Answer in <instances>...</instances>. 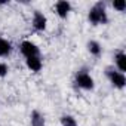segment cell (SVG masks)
Returning <instances> with one entry per match:
<instances>
[{"label": "cell", "mask_w": 126, "mask_h": 126, "mask_svg": "<svg viewBox=\"0 0 126 126\" xmlns=\"http://www.w3.org/2000/svg\"><path fill=\"white\" fill-rule=\"evenodd\" d=\"M74 85H76V88H79L82 91H94L95 80L86 68H80L74 74Z\"/></svg>", "instance_id": "2"}, {"label": "cell", "mask_w": 126, "mask_h": 126, "mask_svg": "<svg viewBox=\"0 0 126 126\" xmlns=\"http://www.w3.org/2000/svg\"><path fill=\"white\" fill-rule=\"evenodd\" d=\"M30 123H31V126H46L45 116L39 110H33L31 111V114H30Z\"/></svg>", "instance_id": "11"}, {"label": "cell", "mask_w": 126, "mask_h": 126, "mask_svg": "<svg viewBox=\"0 0 126 126\" xmlns=\"http://www.w3.org/2000/svg\"><path fill=\"white\" fill-rule=\"evenodd\" d=\"M9 74V65L5 61H0V79H3Z\"/></svg>", "instance_id": "14"}, {"label": "cell", "mask_w": 126, "mask_h": 126, "mask_svg": "<svg viewBox=\"0 0 126 126\" xmlns=\"http://www.w3.org/2000/svg\"><path fill=\"white\" fill-rule=\"evenodd\" d=\"M71 9H73V5L68 2V0H58V2L53 5V11L61 19H65L70 15Z\"/></svg>", "instance_id": "6"}, {"label": "cell", "mask_w": 126, "mask_h": 126, "mask_svg": "<svg viewBox=\"0 0 126 126\" xmlns=\"http://www.w3.org/2000/svg\"><path fill=\"white\" fill-rule=\"evenodd\" d=\"M88 52L95 56V58H99L102 55V45L98 42V40H89L88 42Z\"/></svg>", "instance_id": "10"}, {"label": "cell", "mask_w": 126, "mask_h": 126, "mask_svg": "<svg viewBox=\"0 0 126 126\" xmlns=\"http://www.w3.org/2000/svg\"><path fill=\"white\" fill-rule=\"evenodd\" d=\"M88 21L98 27V25H107L110 18H108V12H107V6L104 2H96L91 6V9L88 11Z\"/></svg>", "instance_id": "1"}, {"label": "cell", "mask_w": 126, "mask_h": 126, "mask_svg": "<svg viewBox=\"0 0 126 126\" xmlns=\"http://www.w3.org/2000/svg\"><path fill=\"white\" fill-rule=\"evenodd\" d=\"M12 43L8 40V39H5V37H2L0 36V58H8L11 53H12Z\"/></svg>", "instance_id": "9"}, {"label": "cell", "mask_w": 126, "mask_h": 126, "mask_svg": "<svg viewBox=\"0 0 126 126\" xmlns=\"http://www.w3.org/2000/svg\"><path fill=\"white\" fill-rule=\"evenodd\" d=\"M105 76H107L108 82L111 83V86L114 89H120L122 91L126 86V76H125V73L117 71L114 67H107L105 68Z\"/></svg>", "instance_id": "3"}, {"label": "cell", "mask_w": 126, "mask_h": 126, "mask_svg": "<svg viewBox=\"0 0 126 126\" xmlns=\"http://www.w3.org/2000/svg\"><path fill=\"white\" fill-rule=\"evenodd\" d=\"M19 52L24 55V58L40 56V47L31 40H22L19 43Z\"/></svg>", "instance_id": "4"}, {"label": "cell", "mask_w": 126, "mask_h": 126, "mask_svg": "<svg viewBox=\"0 0 126 126\" xmlns=\"http://www.w3.org/2000/svg\"><path fill=\"white\" fill-rule=\"evenodd\" d=\"M31 27L34 31H45L47 28V16L42 12V11H34L33 16H31Z\"/></svg>", "instance_id": "5"}, {"label": "cell", "mask_w": 126, "mask_h": 126, "mask_svg": "<svg viewBox=\"0 0 126 126\" xmlns=\"http://www.w3.org/2000/svg\"><path fill=\"white\" fill-rule=\"evenodd\" d=\"M114 68L117 71H120V73L126 71V53L122 49H119L114 53Z\"/></svg>", "instance_id": "7"}, {"label": "cell", "mask_w": 126, "mask_h": 126, "mask_svg": "<svg viewBox=\"0 0 126 126\" xmlns=\"http://www.w3.org/2000/svg\"><path fill=\"white\" fill-rule=\"evenodd\" d=\"M61 125L62 126H77V122L71 114H64V116H61Z\"/></svg>", "instance_id": "12"}, {"label": "cell", "mask_w": 126, "mask_h": 126, "mask_svg": "<svg viewBox=\"0 0 126 126\" xmlns=\"http://www.w3.org/2000/svg\"><path fill=\"white\" fill-rule=\"evenodd\" d=\"M25 67L33 71V73H39L43 68V61L42 56H33V58H25Z\"/></svg>", "instance_id": "8"}, {"label": "cell", "mask_w": 126, "mask_h": 126, "mask_svg": "<svg viewBox=\"0 0 126 126\" xmlns=\"http://www.w3.org/2000/svg\"><path fill=\"white\" fill-rule=\"evenodd\" d=\"M111 6L117 12H125L126 11V2H125V0H114V2L111 3Z\"/></svg>", "instance_id": "13"}]
</instances>
